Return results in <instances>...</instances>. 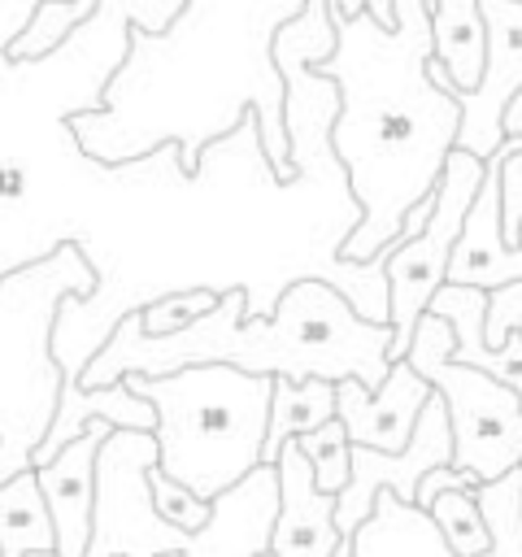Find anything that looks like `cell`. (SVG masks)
I'll return each mask as SVG.
<instances>
[{
  "instance_id": "6da1fadb",
  "label": "cell",
  "mask_w": 522,
  "mask_h": 557,
  "mask_svg": "<svg viewBox=\"0 0 522 557\" xmlns=\"http://www.w3.org/2000/svg\"><path fill=\"white\" fill-rule=\"evenodd\" d=\"M431 9L396 0V26L370 13L335 17V52L313 65L339 87L331 148L357 200V222L335 244L348 265L391 252L405 213L435 191L444 157L457 148L461 104L426 74Z\"/></svg>"
},
{
  "instance_id": "7a4b0ae2",
  "label": "cell",
  "mask_w": 522,
  "mask_h": 557,
  "mask_svg": "<svg viewBox=\"0 0 522 557\" xmlns=\"http://www.w3.org/2000/svg\"><path fill=\"white\" fill-rule=\"evenodd\" d=\"M204 361L270 379H357L374 392L391 370V326L361 318L331 278H291L270 313H248V287H226L209 313L170 335H148L139 309H126L78 383L109 387L122 374L152 379Z\"/></svg>"
},
{
  "instance_id": "3957f363",
  "label": "cell",
  "mask_w": 522,
  "mask_h": 557,
  "mask_svg": "<svg viewBox=\"0 0 522 557\" xmlns=\"http://www.w3.org/2000/svg\"><path fill=\"white\" fill-rule=\"evenodd\" d=\"M122 383L157 409V466L200 500H213L252 466H261L274 396L270 374L204 361L152 379L122 374Z\"/></svg>"
},
{
  "instance_id": "277c9868",
  "label": "cell",
  "mask_w": 522,
  "mask_h": 557,
  "mask_svg": "<svg viewBox=\"0 0 522 557\" xmlns=\"http://www.w3.org/2000/svg\"><path fill=\"white\" fill-rule=\"evenodd\" d=\"M91 292L96 265L74 239L0 274V483L35 470L30 457L57 418L65 383L52 352L57 318L70 296L87 300Z\"/></svg>"
},
{
  "instance_id": "5b68a950",
  "label": "cell",
  "mask_w": 522,
  "mask_h": 557,
  "mask_svg": "<svg viewBox=\"0 0 522 557\" xmlns=\"http://www.w3.org/2000/svg\"><path fill=\"white\" fill-rule=\"evenodd\" d=\"M405 361L435 387L452 426V466L478 474V483L500 479L522 466V400L492 374L452 361V326L439 313H422Z\"/></svg>"
},
{
  "instance_id": "8992f818",
  "label": "cell",
  "mask_w": 522,
  "mask_h": 557,
  "mask_svg": "<svg viewBox=\"0 0 522 557\" xmlns=\"http://www.w3.org/2000/svg\"><path fill=\"white\" fill-rule=\"evenodd\" d=\"M483 183V161L465 148H452L444 157L439 183H435V205L409 244L391 248L383 261V283H387V326H391V361L405 357L418 318L426 313L431 296L448 283V257L452 244L461 239L465 209L474 205V191Z\"/></svg>"
},
{
  "instance_id": "52a82bcc",
  "label": "cell",
  "mask_w": 522,
  "mask_h": 557,
  "mask_svg": "<svg viewBox=\"0 0 522 557\" xmlns=\"http://www.w3.org/2000/svg\"><path fill=\"white\" fill-rule=\"evenodd\" d=\"M157 466L152 431H109L96 453V505L83 557H165L183 553L191 531L165 522L148 492Z\"/></svg>"
},
{
  "instance_id": "ba28073f",
  "label": "cell",
  "mask_w": 522,
  "mask_h": 557,
  "mask_svg": "<svg viewBox=\"0 0 522 557\" xmlns=\"http://www.w3.org/2000/svg\"><path fill=\"white\" fill-rule=\"evenodd\" d=\"M452 461V426H448V409L431 387V400L422 405L413 435L400 453H378V448H361L352 444V474L344 483V492H335V527L348 540L374 509L378 492H391L396 500L413 505L418 483L426 470L448 466Z\"/></svg>"
},
{
  "instance_id": "9c48e42d",
  "label": "cell",
  "mask_w": 522,
  "mask_h": 557,
  "mask_svg": "<svg viewBox=\"0 0 522 557\" xmlns=\"http://www.w3.org/2000/svg\"><path fill=\"white\" fill-rule=\"evenodd\" d=\"M426 400H431V383L405 357L391 361L387 379L374 392L361 387L357 379L335 383V418L344 422L348 440L361 448H378V453H400L409 444L413 422Z\"/></svg>"
},
{
  "instance_id": "30bf717a",
  "label": "cell",
  "mask_w": 522,
  "mask_h": 557,
  "mask_svg": "<svg viewBox=\"0 0 522 557\" xmlns=\"http://www.w3.org/2000/svg\"><path fill=\"white\" fill-rule=\"evenodd\" d=\"M513 148H522V139H505L483 161V183L474 191V205L465 209L461 239L452 244V257H448V283L492 292L522 278V239L505 244L500 235V161Z\"/></svg>"
},
{
  "instance_id": "8fae6325",
  "label": "cell",
  "mask_w": 522,
  "mask_h": 557,
  "mask_svg": "<svg viewBox=\"0 0 522 557\" xmlns=\"http://www.w3.org/2000/svg\"><path fill=\"white\" fill-rule=\"evenodd\" d=\"M274 518H278V470L261 461L239 483H231L209 500V522L191 531L178 557H257L270 548Z\"/></svg>"
},
{
  "instance_id": "7c38bea8",
  "label": "cell",
  "mask_w": 522,
  "mask_h": 557,
  "mask_svg": "<svg viewBox=\"0 0 522 557\" xmlns=\"http://www.w3.org/2000/svg\"><path fill=\"white\" fill-rule=\"evenodd\" d=\"M117 431L104 418L87 422L78 440H70L52 461L35 466L48 518H52V557H83L91 535V505H96V453L104 435Z\"/></svg>"
},
{
  "instance_id": "4fadbf2b",
  "label": "cell",
  "mask_w": 522,
  "mask_h": 557,
  "mask_svg": "<svg viewBox=\"0 0 522 557\" xmlns=\"http://www.w3.org/2000/svg\"><path fill=\"white\" fill-rule=\"evenodd\" d=\"M278 470V518L270 535L274 557H335L339 527H335V496L313 483V466L304 461L300 444L287 440L274 457Z\"/></svg>"
},
{
  "instance_id": "5bb4252c",
  "label": "cell",
  "mask_w": 522,
  "mask_h": 557,
  "mask_svg": "<svg viewBox=\"0 0 522 557\" xmlns=\"http://www.w3.org/2000/svg\"><path fill=\"white\" fill-rule=\"evenodd\" d=\"M96 418H104V422L117 426V431H152V426H157V409H152L144 396H135L122 379L109 383V387H83L78 379H65V383H61V400H57V418H52L44 444L35 448L30 466L52 461V457H57L70 440H78V435L87 431V422H96Z\"/></svg>"
},
{
  "instance_id": "9a60e30c",
  "label": "cell",
  "mask_w": 522,
  "mask_h": 557,
  "mask_svg": "<svg viewBox=\"0 0 522 557\" xmlns=\"http://www.w3.org/2000/svg\"><path fill=\"white\" fill-rule=\"evenodd\" d=\"M431 61L426 74L439 91H474L487 65V30L478 0H431Z\"/></svg>"
},
{
  "instance_id": "2e32d148",
  "label": "cell",
  "mask_w": 522,
  "mask_h": 557,
  "mask_svg": "<svg viewBox=\"0 0 522 557\" xmlns=\"http://www.w3.org/2000/svg\"><path fill=\"white\" fill-rule=\"evenodd\" d=\"M326 418H335V383H326V379H274L261 461L274 466V457L287 440L318 431Z\"/></svg>"
},
{
  "instance_id": "e0dca14e",
  "label": "cell",
  "mask_w": 522,
  "mask_h": 557,
  "mask_svg": "<svg viewBox=\"0 0 522 557\" xmlns=\"http://www.w3.org/2000/svg\"><path fill=\"white\" fill-rule=\"evenodd\" d=\"M30 553H52V518L35 470H22L9 483H0V557Z\"/></svg>"
},
{
  "instance_id": "ac0fdd59",
  "label": "cell",
  "mask_w": 522,
  "mask_h": 557,
  "mask_svg": "<svg viewBox=\"0 0 522 557\" xmlns=\"http://www.w3.org/2000/svg\"><path fill=\"white\" fill-rule=\"evenodd\" d=\"M492 544L478 557H522V466L474 487Z\"/></svg>"
},
{
  "instance_id": "d6986e66",
  "label": "cell",
  "mask_w": 522,
  "mask_h": 557,
  "mask_svg": "<svg viewBox=\"0 0 522 557\" xmlns=\"http://www.w3.org/2000/svg\"><path fill=\"white\" fill-rule=\"evenodd\" d=\"M426 513L457 557H478L492 544V531H487V518H483L474 492H439L426 505Z\"/></svg>"
},
{
  "instance_id": "ffe728a7",
  "label": "cell",
  "mask_w": 522,
  "mask_h": 557,
  "mask_svg": "<svg viewBox=\"0 0 522 557\" xmlns=\"http://www.w3.org/2000/svg\"><path fill=\"white\" fill-rule=\"evenodd\" d=\"M296 444H300L304 461L313 466V483H318L322 492H331V496L344 492V483H348V474H352V440H348L344 422H339V418H326L318 431L296 435Z\"/></svg>"
},
{
  "instance_id": "44dd1931",
  "label": "cell",
  "mask_w": 522,
  "mask_h": 557,
  "mask_svg": "<svg viewBox=\"0 0 522 557\" xmlns=\"http://www.w3.org/2000/svg\"><path fill=\"white\" fill-rule=\"evenodd\" d=\"M217 305V292L213 287H191V292H170V296H157L148 305H139V322L148 335H170L187 322H196L200 313H209Z\"/></svg>"
},
{
  "instance_id": "7402d4cb",
  "label": "cell",
  "mask_w": 522,
  "mask_h": 557,
  "mask_svg": "<svg viewBox=\"0 0 522 557\" xmlns=\"http://www.w3.org/2000/svg\"><path fill=\"white\" fill-rule=\"evenodd\" d=\"M148 492H152V505L165 522L183 527V531H200L209 522V500H200L191 487H183L178 479H170L161 466L148 470Z\"/></svg>"
},
{
  "instance_id": "603a6c76",
  "label": "cell",
  "mask_w": 522,
  "mask_h": 557,
  "mask_svg": "<svg viewBox=\"0 0 522 557\" xmlns=\"http://www.w3.org/2000/svg\"><path fill=\"white\" fill-rule=\"evenodd\" d=\"M500 235L505 244L522 239V148L505 152L500 161Z\"/></svg>"
},
{
  "instance_id": "cb8c5ba5",
  "label": "cell",
  "mask_w": 522,
  "mask_h": 557,
  "mask_svg": "<svg viewBox=\"0 0 522 557\" xmlns=\"http://www.w3.org/2000/svg\"><path fill=\"white\" fill-rule=\"evenodd\" d=\"M509 331H518V335H522V278H518V283H505V287H492V292H487L483 339H487V344H500Z\"/></svg>"
},
{
  "instance_id": "d4e9b609",
  "label": "cell",
  "mask_w": 522,
  "mask_h": 557,
  "mask_svg": "<svg viewBox=\"0 0 522 557\" xmlns=\"http://www.w3.org/2000/svg\"><path fill=\"white\" fill-rule=\"evenodd\" d=\"M478 487V474H470V470H461V466H435V470H426L422 474V483H418V496H413V505L418 509H426L439 492H474Z\"/></svg>"
},
{
  "instance_id": "484cf974",
  "label": "cell",
  "mask_w": 522,
  "mask_h": 557,
  "mask_svg": "<svg viewBox=\"0 0 522 557\" xmlns=\"http://www.w3.org/2000/svg\"><path fill=\"white\" fill-rule=\"evenodd\" d=\"M35 4H39V0H0V57H4V48L22 35V26L30 22Z\"/></svg>"
},
{
  "instance_id": "4316f807",
  "label": "cell",
  "mask_w": 522,
  "mask_h": 557,
  "mask_svg": "<svg viewBox=\"0 0 522 557\" xmlns=\"http://www.w3.org/2000/svg\"><path fill=\"white\" fill-rule=\"evenodd\" d=\"M331 13H335V17L370 13L378 26H396V0H331Z\"/></svg>"
},
{
  "instance_id": "83f0119b",
  "label": "cell",
  "mask_w": 522,
  "mask_h": 557,
  "mask_svg": "<svg viewBox=\"0 0 522 557\" xmlns=\"http://www.w3.org/2000/svg\"><path fill=\"white\" fill-rule=\"evenodd\" d=\"M500 131H505V139H522V87L509 96V104L500 113Z\"/></svg>"
},
{
  "instance_id": "f1b7e54d",
  "label": "cell",
  "mask_w": 522,
  "mask_h": 557,
  "mask_svg": "<svg viewBox=\"0 0 522 557\" xmlns=\"http://www.w3.org/2000/svg\"><path fill=\"white\" fill-rule=\"evenodd\" d=\"M335 557H352V544H348V540H339V548H335Z\"/></svg>"
},
{
  "instance_id": "f546056e",
  "label": "cell",
  "mask_w": 522,
  "mask_h": 557,
  "mask_svg": "<svg viewBox=\"0 0 522 557\" xmlns=\"http://www.w3.org/2000/svg\"><path fill=\"white\" fill-rule=\"evenodd\" d=\"M257 557H274V553H270V548H265V553H257Z\"/></svg>"
},
{
  "instance_id": "4dcf8cb0",
  "label": "cell",
  "mask_w": 522,
  "mask_h": 557,
  "mask_svg": "<svg viewBox=\"0 0 522 557\" xmlns=\"http://www.w3.org/2000/svg\"><path fill=\"white\" fill-rule=\"evenodd\" d=\"M30 557H52V553H30Z\"/></svg>"
},
{
  "instance_id": "1f68e13d",
  "label": "cell",
  "mask_w": 522,
  "mask_h": 557,
  "mask_svg": "<svg viewBox=\"0 0 522 557\" xmlns=\"http://www.w3.org/2000/svg\"><path fill=\"white\" fill-rule=\"evenodd\" d=\"M165 557H178V553H165Z\"/></svg>"
},
{
  "instance_id": "d6a6232c",
  "label": "cell",
  "mask_w": 522,
  "mask_h": 557,
  "mask_svg": "<svg viewBox=\"0 0 522 557\" xmlns=\"http://www.w3.org/2000/svg\"><path fill=\"white\" fill-rule=\"evenodd\" d=\"M518 4H522V0H518Z\"/></svg>"
}]
</instances>
